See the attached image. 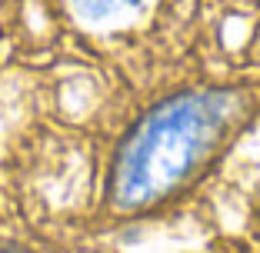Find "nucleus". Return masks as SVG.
<instances>
[{
  "label": "nucleus",
  "instance_id": "nucleus-2",
  "mask_svg": "<svg viewBox=\"0 0 260 253\" xmlns=\"http://www.w3.org/2000/svg\"><path fill=\"white\" fill-rule=\"evenodd\" d=\"M140 0H74V7L87 17V20H110L127 10H134Z\"/></svg>",
  "mask_w": 260,
  "mask_h": 253
},
{
  "label": "nucleus",
  "instance_id": "nucleus-1",
  "mask_svg": "<svg viewBox=\"0 0 260 253\" xmlns=\"http://www.w3.org/2000/svg\"><path fill=\"white\" fill-rule=\"evenodd\" d=\"M240 97L227 90L184 93L157 107L123 143L114 170V200L144 207L167 197L237 127Z\"/></svg>",
  "mask_w": 260,
  "mask_h": 253
}]
</instances>
